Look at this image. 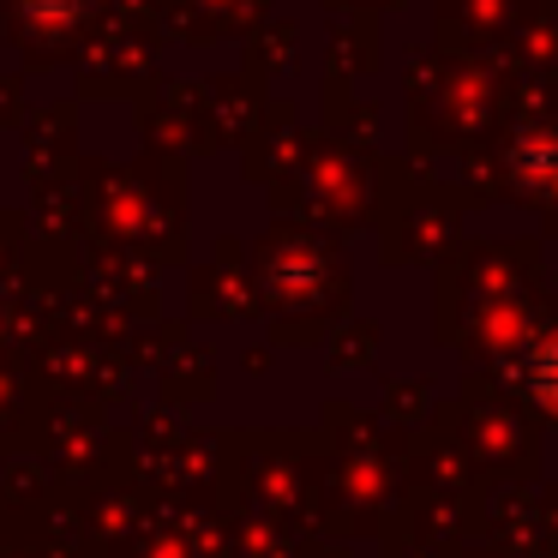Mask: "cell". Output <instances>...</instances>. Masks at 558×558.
<instances>
[{
	"label": "cell",
	"instance_id": "obj_1",
	"mask_svg": "<svg viewBox=\"0 0 558 558\" xmlns=\"http://www.w3.org/2000/svg\"><path fill=\"white\" fill-rule=\"evenodd\" d=\"M534 385H541L546 397L558 402V349H553V354H546V361H541V373H534Z\"/></svg>",
	"mask_w": 558,
	"mask_h": 558
}]
</instances>
